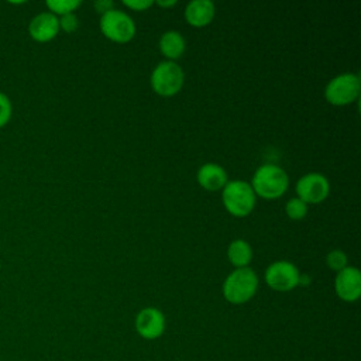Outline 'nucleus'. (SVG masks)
<instances>
[{
    "instance_id": "obj_13",
    "label": "nucleus",
    "mask_w": 361,
    "mask_h": 361,
    "mask_svg": "<svg viewBox=\"0 0 361 361\" xmlns=\"http://www.w3.org/2000/svg\"><path fill=\"white\" fill-rule=\"evenodd\" d=\"M199 183L207 190H217L227 183V173L219 164H204L197 171Z\"/></svg>"
},
{
    "instance_id": "obj_10",
    "label": "nucleus",
    "mask_w": 361,
    "mask_h": 361,
    "mask_svg": "<svg viewBox=\"0 0 361 361\" xmlns=\"http://www.w3.org/2000/svg\"><path fill=\"white\" fill-rule=\"evenodd\" d=\"M334 289L340 299L354 302L361 295V272L355 267H345L337 272Z\"/></svg>"
},
{
    "instance_id": "obj_14",
    "label": "nucleus",
    "mask_w": 361,
    "mask_h": 361,
    "mask_svg": "<svg viewBox=\"0 0 361 361\" xmlns=\"http://www.w3.org/2000/svg\"><path fill=\"white\" fill-rule=\"evenodd\" d=\"M185 47V38L175 30L165 31L159 38V49L165 56L169 58V61L179 58L183 54Z\"/></svg>"
},
{
    "instance_id": "obj_1",
    "label": "nucleus",
    "mask_w": 361,
    "mask_h": 361,
    "mask_svg": "<svg viewBox=\"0 0 361 361\" xmlns=\"http://www.w3.org/2000/svg\"><path fill=\"white\" fill-rule=\"evenodd\" d=\"M258 276L248 268H237L233 271L223 283V295L226 300L234 305H241L248 302L257 292Z\"/></svg>"
},
{
    "instance_id": "obj_16",
    "label": "nucleus",
    "mask_w": 361,
    "mask_h": 361,
    "mask_svg": "<svg viewBox=\"0 0 361 361\" xmlns=\"http://www.w3.org/2000/svg\"><path fill=\"white\" fill-rule=\"evenodd\" d=\"M48 8L52 11V14H68L72 13L78 6H80L79 0H48L47 1Z\"/></svg>"
},
{
    "instance_id": "obj_6",
    "label": "nucleus",
    "mask_w": 361,
    "mask_h": 361,
    "mask_svg": "<svg viewBox=\"0 0 361 361\" xmlns=\"http://www.w3.org/2000/svg\"><path fill=\"white\" fill-rule=\"evenodd\" d=\"M360 93V78L355 73H341L334 76L324 89L326 99L337 106L348 104Z\"/></svg>"
},
{
    "instance_id": "obj_22",
    "label": "nucleus",
    "mask_w": 361,
    "mask_h": 361,
    "mask_svg": "<svg viewBox=\"0 0 361 361\" xmlns=\"http://www.w3.org/2000/svg\"><path fill=\"white\" fill-rule=\"evenodd\" d=\"M94 8H96L97 13L104 14V13H107L109 10L113 8V1H110V0H97V1L94 3Z\"/></svg>"
},
{
    "instance_id": "obj_9",
    "label": "nucleus",
    "mask_w": 361,
    "mask_h": 361,
    "mask_svg": "<svg viewBox=\"0 0 361 361\" xmlns=\"http://www.w3.org/2000/svg\"><path fill=\"white\" fill-rule=\"evenodd\" d=\"M135 330L145 340H155L165 331L164 313L152 306L141 309L135 316Z\"/></svg>"
},
{
    "instance_id": "obj_3",
    "label": "nucleus",
    "mask_w": 361,
    "mask_h": 361,
    "mask_svg": "<svg viewBox=\"0 0 361 361\" xmlns=\"http://www.w3.org/2000/svg\"><path fill=\"white\" fill-rule=\"evenodd\" d=\"M223 203L226 209L238 217L247 216L255 204V193L245 180H230L223 186Z\"/></svg>"
},
{
    "instance_id": "obj_24",
    "label": "nucleus",
    "mask_w": 361,
    "mask_h": 361,
    "mask_svg": "<svg viewBox=\"0 0 361 361\" xmlns=\"http://www.w3.org/2000/svg\"><path fill=\"white\" fill-rule=\"evenodd\" d=\"M173 4H176L175 0H166V1L158 0V6H162V7H171V6H173Z\"/></svg>"
},
{
    "instance_id": "obj_8",
    "label": "nucleus",
    "mask_w": 361,
    "mask_h": 361,
    "mask_svg": "<svg viewBox=\"0 0 361 361\" xmlns=\"http://www.w3.org/2000/svg\"><path fill=\"white\" fill-rule=\"evenodd\" d=\"M329 180L324 175L317 172H309L299 178L296 183L298 197L307 203H319L324 200L329 195Z\"/></svg>"
},
{
    "instance_id": "obj_20",
    "label": "nucleus",
    "mask_w": 361,
    "mask_h": 361,
    "mask_svg": "<svg viewBox=\"0 0 361 361\" xmlns=\"http://www.w3.org/2000/svg\"><path fill=\"white\" fill-rule=\"evenodd\" d=\"M58 21H59V27H62V30H65L66 32H73L79 24L78 17L73 13L63 14Z\"/></svg>"
},
{
    "instance_id": "obj_11",
    "label": "nucleus",
    "mask_w": 361,
    "mask_h": 361,
    "mask_svg": "<svg viewBox=\"0 0 361 361\" xmlns=\"http://www.w3.org/2000/svg\"><path fill=\"white\" fill-rule=\"evenodd\" d=\"M58 31H59V21L56 16L52 14L51 11L37 14L28 25L30 35L39 42L52 39L58 34Z\"/></svg>"
},
{
    "instance_id": "obj_19",
    "label": "nucleus",
    "mask_w": 361,
    "mask_h": 361,
    "mask_svg": "<svg viewBox=\"0 0 361 361\" xmlns=\"http://www.w3.org/2000/svg\"><path fill=\"white\" fill-rule=\"evenodd\" d=\"M11 117V103L10 99L0 92V127L6 126Z\"/></svg>"
},
{
    "instance_id": "obj_23",
    "label": "nucleus",
    "mask_w": 361,
    "mask_h": 361,
    "mask_svg": "<svg viewBox=\"0 0 361 361\" xmlns=\"http://www.w3.org/2000/svg\"><path fill=\"white\" fill-rule=\"evenodd\" d=\"M310 282V276L307 274L305 275H299V281H298V285H307Z\"/></svg>"
},
{
    "instance_id": "obj_18",
    "label": "nucleus",
    "mask_w": 361,
    "mask_h": 361,
    "mask_svg": "<svg viewBox=\"0 0 361 361\" xmlns=\"http://www.w3.org/2000/svg\"><path fill=\"white\" fill-rule=\"evenodd\" d=\"M326 262H327V265H329L331 269H334V271L338 272V271H341L343 268L347 267V255H345L344 251L336 248V250H331V251L327 254Z\"/></svg>"
},
{
    "instance_id": "obj_4",
    "label": "nucleus",
    "mask_w": 361,
    "mask_h": 361,
    "mask_svg": "<svg viewBox=\"0 0 361 361\" xmlns=\"http://www.w3.org/2000/svg\"><path fill=\"white\" fill-rule=\"evenodd\" d=\"M152 89L162 96L178 93L183 85V71L173 61L159 62L151 73Z\"/></svg>"
},
{
    "instance_id": "obj_17",
    "label": "nucleus",
    "mask_w": 361,
    "mask_h": 361,
    "mask_svg": "<svg viewBox=\"0 0 361 361\" xmlns=\"http://www.w3.org/2000/svg\"><path fill=\"white\" fill-rule=\"evenodd\" d=\"M285 210H286V214L293 219V220H299V219H303L307 213V204L299 199V197H292L286 202V206H285Z\"/></svg>"
},
{
    "instance_id": "obj_15",
    "label": "nucleus",
    "mask_w": 361,
    "mask_h": 361,
    "mask_svg": "<svg viewBox=\"0 0 361 361\" xmlns=\"http://www.w3.org/2000/svg\"><path fill=\"white\" fill-rule=\"evenodd\" d=\"M227 257L233 265H235L237 268H243L247 267V264L251 261L252 250L245 240L237 238L230 243L227 248Z\"/></svg>"
},
{
    "instance_id": "obj_7",
    "label": "nucleus",
    "mask_w": 361,
    "mask_h": 361,
    "mask_svg": "<svg viewBox=\"0 0 361 361\" xmlns=\"http://www.w3.org/2000/svg\"><path fill=\"white\" fill-rule=\"evenodd\" d=\"M299 271L298 268L289 261H275L272 262L265 271V281L268 286L275 290L286 292L298 286L299 281Z\"/></svg>"
},
{
    "instance_id": "obj_12",
    "label": "nucleus",
    "mask_w": 361,
    "mask_h": 361,
    "mask_svg": "<svg viewBox=\"0 0 361 361\" xmlns=\"http://www.w3.org/2000/svg\"><path fill=\"white\" fill-rule=\"evenodd\" d=\"M185 17L189 24L203 27L214 17V4L210 0H192L185 8Z\"/></svg>"
},
{
    "instance_id": "obj_21",
    "label": "nucleus",
    "mask_w": 361,
    "mask_h": 361,
    "mask_svg": "<svg viewBox=\"0 0 361 361\" xmlns=\"http://www.w3.org/2000/svg\"><path fill=\"white\" fill-rule=\"evenodd\" d=\"M123 3L134 10H144V8H148L154 1L152 0H123Z\"/></svg>"
},
{
    "instance_id": "obj_2",
    "label": "nucleus",
    "mask_w": 361,
    "mask_h": 361,
    "mask_svg": "<svg viewBox=\"0 0 361 361\" xmlns=\"http://www.w3.org/2000/svg\"><path fill=\"white\" fill-rule=\"evenodd\" d=\"M289 185L286 172L274 164H265L257 168L251 188L255 195H259L267 199H274L281 196Z\"/></svg>"
},
{
    "instance_id": "obj_5",
    "label": "nucleus",
    "mask_w": 361,
    "mask_h": 361,
    "mask_svg": "<svg viewBox=\"0 0 361 361\" xmlns=\"http://www.w3.org/2000/svg\"><path fill=\"white\" fill-rule=\"evenodd\" d=\"M100 28L103 34L117 42L130 41L135 34V24L133 18L117 8H111L100 17Z\"/></svg>"
}]
</instances>
